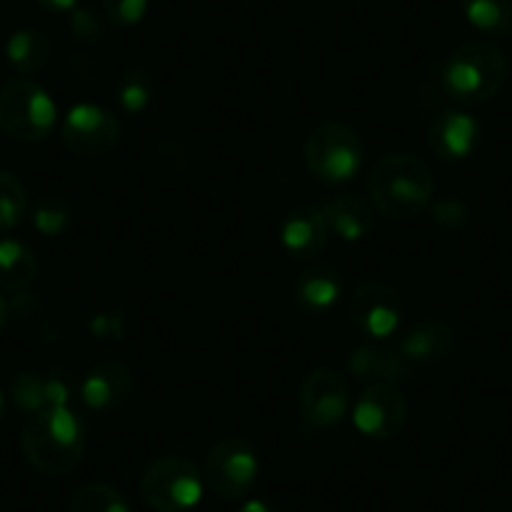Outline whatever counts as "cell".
I'll return each mask as SVG.
<instances>
[{
	"instance_id": "cell-31",
	"label": "cell",
	"mask_w": 512,
	"mask_h": 512,
	"mask_svg": "<svg viewBox=\"0 0 512 512\" xmlns=\"http://www.w3.org/2000/svg\"><path fill=\"white\" fill-rule=\"evenodd\" d=\"M154 156H156V164H159V169H164L166 174H171V176L181 174L186 166V159H189V154H186L184 146L176 144V141H159Z\"/></svg>"
},
{
	"instance_id": "cell-25",
	"label": "cell",
	"mask_w": 512,
	"mask_h": 512,
	"mask_svg": "<svg viewBox=\"0 0 512 512\" xmlns=\"http://www.w3.org/2000/svg\"><path fill=\"white\" fill-rule=\"evenodd\" d=\"M28 214V191L18 176L0 169V231H11L23 224Z\"/></svg>"
},
{
	"instance_id": "cell-7",
	"label": "cell",
	"mask_w": 512,
	"mask_h": 512,
	"mask_svg": "<svg viewBox=\"0 0 512 512\" xmlns=\"http://www.w3.org/2000/svg\"><path fill=\"white\" fill-rule=\"evenodd\" d=\"M349 407H352V392L347 379L337 369L317 367L302 379L299 427L307 437L337 427L349 415Z\"/></svg>"
},
{
	"instance_id": "cell-17",
	"label": "cell",
	"mask_w": 512,
	"mask_h": 512,
	"mask_svg": "<svg viewBox=\"0 0 512 512\" xmlns=\"http://www.w3.org/2000/svg\"><path fill=\"white\" fill-rule=\"evenodd\" d=\"M319 211L327 219L329 229L344 241H362L364 236L372 231L374 226V209L357 194H344L327 196L319 204Z\"/></svg>"
},
{
	"instance_id": "cell-32",
	"label": "cell",
	"mask_w": 512,
	"mask_h": 512,
	"mask_svg": "<svg viewBox=\"0 0 512 512\" xmlns=\"http://www.w3.org/2000/svg\"><path fill=\"white\" fill-rule=\"evenodd\" d=\"M68 68H71L73 78H76L81 86L91 88L101 83V66H98V61L91 53H73L71 61H68Z\"/></svg>"
},
{
	"instance_id": "cell-19",
	"label": "cell",
	"mask_w": 512,
	"mask_h": 512,
	"mask_svg": "<svg viewBox=\"0 0 512 512\" xmlns=\"http://www.w3.org/2000/svg\"><path fill=\"white\" fill-rule=\"evenodd\" d=\"M38 277V262L31 246L18 239H0V289L23 292Z\"/></svg>"
},
{
	"instance_id": "cell-20",
	"label": "cell",
	"mask_w": 512,
	"mask_h": 512,
	"mask_svg": "<svg viewBox=\"0 0 512 512\" xmlns=\"http://www.w3.org/2000/svg\"><path fill=\"white\" fill-rule=\"evenodd\" d=\"M6 58L18 73L33 76L46 68L48 58H51V41L38 28H21L8 38Z\"/></svg>"
},
{
	"instance_id": "cell-33",
	"label": "cell",
	"mask_w": 512,
	"mask_h": 512,
	"mask_svg": "<svg viewBox=\"0 0 512 512\" xmlns=\"http://www.w3.org/2000/svg\"><path fill=\"white\" fill-rule=\"evenodd\" d=\"M96 339H121L126 332V317L121 312H101L88 324Z\"/></svg>"
},
{
	"instance_id": "cell-2",
	"label": "cell",
	"mask_w": 512,
	"mask_h": 512,
	"mask_svg": "<svg viewBox=\"0 0 512 512\" xmlns=\"http://www.w3.org/2000/svg\"><path fill=\"white\" fill-rule=\"evenodd\" d=\"M367 191L372 206L384 219L410 221L432 204L435 176L425 159L410 151H397L377 161Z\"/></svg>"
},
{
	"instance_id": "cell-15",
	"label": "cell",
	"mask_w": 512,
	"mask_h": 512,
	"mask_svg": "<svg viewBox=\"0 0 512 512\" xmlns=\"http://www.w3.org/2000/svg\"><path fill=\"white\" fill-rule=\"evenodd\" d=\"M347 369L362 384H402L410 382L415 364L402 357L400 349L382 347V344H362L352 349Z\"/></svg>"
},
{
	"instance_id": "cell-28",
	"label": "cell",
	"mask_w": 512,
	"mask_h": 512,
	"mask_svg": "<svg viewBox=\"0 0 512 512\" xmlns=\"http://www.w3.org/2000/svg\"><path fill=\"white\" fill-rule=\"evenodd\" d=\"M103 16L118 28H134L144 21L149 0H101Z\"/></svg>"
},
{
	"instance_id": "cell-3",
	"label": "cell",
	"mask_w": 512,
	"mask_h": 512,
	"mask_svg": "<svg viewBox=\"0 0 512 512\" xmlns=\"http://www.w3.org/2000/svg\"><path fill=\"white\" fill-rule=\"evenodd\" d=\"M507 58L490 41H467L447 56L442 66V88L462 106H482L505 86Z\"/></svg>"
},
{
	"instance_id": "cell-27",
	"label": "cell",
	"mask_w": 512,
	"mask_h": 512,
	"mask_svg": "<svg viewBox=\"0 0 512 512\" xmlns=\"http://www.w3.org/2000/svg\"><path fill=\"white\" fill-rule=\"evenodd\" d=\"M46 384V407H71L81 392V379L66 367H53L43 374Z\"/></svg>"
},
{
	"instance_id": "cell-13",
	"label": "cell",
	"mask_w": 512,
	"mask_h": 512,
	"mask_svg": "<svg viewBox=\"0 0 512 512\" xmlns=\"http://www.w3.org/2000/svg\"><path fill=\"white\" fill-rule=\"evenodd\" d=\"M430 149L432 154L447 164H457L475 154L480 146V121L460 108L442 111L430 126Z\"/></svg>"
},
{
	"instance_id": "cell-1",
	"label": "cell",
	"mask_w": 512,
	"mask_h": 512,
	"mask_svg": "<svg viewBox=\"0 0 512 512\" xmlns=\"http://www.w3.org/2000/svg\"><path fill=\"white\" fill-rule=\"evenodd\" d=\"M28 465L46 477H66L86 452V425L73 407H46L28 417L21 435Z\"/></svg>"
},
{
	"instance_id": "cell-26",
	"label": "cell",
	"mask_w": 512,
	"mask_h": 512,
	"mask_svg": "<svg viewBox=\"0 0 512 512\" xmlns=\"http://www.w3.org/2000/svg\"><path fill=\"white\" fill-rule=\"evenodd\" d=\"M8 395H11L13 405L28 417L46 410V384H43L41 372L13 374L11 384H8Z\"/></svg>"
},
{
	"instance_id": "cell-9",
	"label": "cell",
	"mask_w": 512,
	"mask_h": 512,
	"mask_svg": "<svg viewBox=\"0 0 512 512\" xmlns=\"http://www.w3.org/2000/svg\"><path fill=\"white\" fill-rule=\"evenodd\" d=\"M63 141L83 159H103L121 141V121L116 113L98 103H76L61 126Z\"/></svg>"
},
{
	"instance_id": "cell-21",
	"label": "cell",
	"mask_w": 512,
	"mask_h": 512,
	"mask_svg": "<svg viewBox=\"0 0 512 512\" xmlns=\"http://www.w3.org/2000/svg\"><path fill=\"white\" fill-rule=\"evenodd\" d=\"M462 16L482 36L502 38L512 33V0H460Z\"/></svg>"
},
{
	"instance_id": "cell-16",
	"label": "cell",
	"mask_w": 512,
	"mask_h": 512,
	"mask_svg": "<svg viewBox=\"0 0 512 512\" xmlns=\"http://www.w3.org/2000/svg\"><path fill=\"white\" fill-rule=\"evenodd\" d=\"M342 297V274L332 264H312L304 269L294 284V299L304 314L324 317L337 307Z\"/></svg>"
},
{
	"instance_id": "cell-34",
	"label": "cell",
	"mask_w": 512,
	"mask_h": 512,
	"mask_svg": "<svg viewBox=\"0 0 512 512\" xmlns=\"http://www.w3.org/2000/svg\"><path fill=\"white\" fill-rule=\"evenodd\" d=\"M38 6L51 13H71L73 8H78V0H38Z\"/></svg>"
},
{
	"instance_id": "cell-36",
	"label": "cell",
	"mask_w": 512,
	"mask_h": 512,
	"mask_svg": "<svg viewBox=\"0 0 512 512\" xmlns=\"http://www.w3.org/2000/svg\"><path fill=\"white\" fill-rule=\"evenodd\" d=\"M8 317H11V309H8L6 299L0 297V334H3V329H6V324H8Z\"/></svg>"
},
{
	"instance_id": "cell-35",
	"label": "cell",
	"mask_w": 512,
	"mask_h": 512,
	"mask_svg": "<svg viewBox=\"0 0 512 512\" xmlns=\"http://www.w3.org/2000/svg\"><path fill=\"white\" fill-rule=\"evenodd\" d=\"M236 512H277V507L269 505L267 500H259V497H251V500H244Z\"/></svg>"
},
{
	"instance_id": "cell-24",
	"label": "cell",
	"mask_w": 512,
	"mask_h": 512,
	"mask_svg": "<svg viewBox=\"0 0 512 512\" xmlns=\"http://www.w3.org/2000/svg\"><path fill=\"white\" fill-rule=\"evenodd\" d=\"M31 221L33 229H36L38 234L46 236V239H56V236H61L63 231L71 226V204H68L66 199H61V196H41V199L36 201V206H33Z\"/></svg>"
},
{
	"instance_id": "cell-37",
	"label": "cell",
	"mask_w": 512,
	"mask_h": 512,
	"mask_svg": "<svg viewBox=\"0 0 512 512\" xmlns=\"http://www.w3.org/2000/svg\"><path fill=\"white\" fill-rule=\"evenodd\" d=\"M3 415H6V395L0 390V420H3Z\"/></svg>"
},
{
	"instance_id": "cell-6",
	"label": "cell",
	"mask_w": 512,
	"mask_h": 512,
	"mask_svg": "<svg viewBox=\"0 0 512 512\" xmlns=\"http://www.w3.org/2000/svg\"><path fill=\"white\" fill-rule=\"evenodd\" d=\"M204 472L184 455L151 462L139 480L141 500L154 512H191L204 497Z\"/></svg>"
},
{
	"instance_id": "cell-18",
	"label": "cell",
	"mask_w": 512,
	"mask_h": 512,
	"mask_svg": "<svg viewBox=\"0 0 512 512\" xmlns=\"http://www.w3.org/2000/svg\"><path fill=\"white\" fill-rule=\"evenodd\" d=\"M452 344H455V332H452L450 324L442 322V319H425L400 339L397 349L407 362L417 367V364H432L445 359Z\"/></svg>"
},
{
	"instance_id": "cell-29",
	"label": "cell",
	"mask_w": 512,
	"mask_h": 512,
	"mask_svg": "<svg viewBox=\"0 0 512 512\" xmlns=\"http://www.w3.org/2000/svg\"><path fill=\"white\" fill-rule=\"evenodd\" d=\"M71 33L76 41L93 46V43H98L106 36V23H103V18L93 8L78 6L71 11Z\"/></svg>"
},
{
	"instance_id": "cell-4",
	"label": "cell",
	"mask_w": 512,
	"mask_h": 512,
	"mask_svg": "<svg viewBox=\"0 0 512 512\" xmlns=\"http://www.w3.org/2000/svg\"><path fill=\"white\" fill-rule=\"evenodd\" d=\"M56 121L58 108L41 83L31 78H11L0 86V131L13 141H46Z\"/></svg>"
},
{
	"instance_id": "cell-23",
	"label": "cell",
	"mask_w": 512,
	"mask_h": 512,
	"mask_svg": "<svg viewBox=\"0 0 512 512\" xmlns=\"http://www.w3.org/2000/svg\"><path fill=\"white\" fill-rule=\"evenodd\" d=\"M71 512H131L126 495L106 482H88L78 487L71 500Z\"/></svg>"
},
{
	"instance_id": "cell-12",
	"label": "cell",
	"mask_w": 512,
	"mask_h": 512,
	"mask_svg": "<svg viewBox=\"0 0 512 512\" xmlns=\"http://www.w3.org/2000/svg\"><path fill=\"white\" fill-rule=\"evenodd\" d=\"M131 392H134L131 369L116 359H103L96 367L88 369L86 377L81 379L78 400L93 412H113L126 405Z\"/></svg>"
},
{
	"instance_id": "cell-22",
	"label": "cell",
	"mask_w": 512,
	"mask_h": 512,
	"mask_svg": "<svg viewBox=\"0 0 512 512\" xmlns=\"http://www.w3.org/2000/svg\"><path fill=\"white\" fill-rule=\"evenodd\" d=\"M154 91L156 83L149 71H144V68H128L116 83L118 106H121V111L128 113V116H139V113H144L146 108L151 106V101H154Z\"/></svg>"
},
{
	"instance_id": "cell-11",
	"label": "cell",
	"mask_w": 512,
	"mask_h": 512,
	"mask_svg": "<svg viewBox=\"0 0 512 512\" xmlns=\"http://www.w3.org/2000/svg\"><path fill=\"white\" fill-rule=\"evenodd\" d=\"M354 430L374 442L392 440L407 422V400L400 384H369L352 407Z\"/></svg>"
},
{
	"instance_id": "cell-30",
	"label": "cell",
	"mask_w": 512,
	"mask_h": 512,
	"mask_svg": "<svg viewBox=\"0 0 512 512\" xmlns=\"http://www.w3.org/2000/svg\"><path fill=\"white\" fill-rule=\"evenodd\" d=\"M470 211H467L465 201L457 196H442L432 204V221L445 231H457L467 224Z\"/></svg>"
},
{
	"instance_id": "cell-10",
	"label": "cell",
	"mask_w": 512,
	"mask_h": 512,
	"mask_svg": "<svg viewBox=\"0 0 512 512\" xmlns=\"http://www.w3.org/2000/svg\"><path fill=\"white\" fill-rule=\"evenodd\" d=\"M402 314V297L395 287L379 279H367L354 289L349 299V317L352 324L374 342H384L400 329Z\"/></svg>"
},
{
	"instance_id": "cell-8",
	"label": "cell",
	"mask_w": 512,
	"mask_h": 512,
	"mask_svg": "<svg viewBox=\"0 0 512 512\" xmlns=\"http://www.w3.org/2000/svg\"><path fill=\"white\" fill-rule=\"evenodd\" d=\"M204 482L224 500H244L259 477V455L244 437H224L209 450Z\"/></svg>"
},
{
	"instance_id": "cell-5",
	"label": "cell",
	"mask_w": 512,
	"mask_h": 512,
	"mask_svg": "<svg viewBox=\"0 0 512 512\" xmlns=\"http://www.w3.org/2000/svg\"><path fill=\"white\" fill-rule=\"evenodd\" d=\"M362 161V139L342 121L317 123L304 139V164L314 179L327 186L352 181L362 169Z\"/></svg>"
},
{
	"instance_id": "cell-14",
	"label": "cell",
	"mask_w": 512,
	"mask_h": 512,
	"mask_svg": "<svg viewBox=\"0 0 512 512\" xmlns=\"http://www.w3.org/2000/svg\"><path fill=\"white\" fill-rule=\"evenodd\" d=\"M329 234H332V229H329L319 206H297L284 216L279 241L292 259L309 262L327 249Z\"/></svg>"
}]
</instances>
